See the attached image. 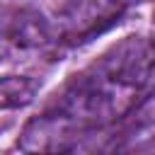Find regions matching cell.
I'll return each mask as SVG.
<instances>
[{
    "label": "cell",
    "instance_id": "8992f818",
    "mask_svg": "<svg viewBox=\"0 0 155 155\" xmlns=\"http://www.w3.org/2000/svg\"><path fill=\"white\" fill-rule=\"evenodd\" d=\"M133 2H145V0H133Z\"/></svg>",
    "mask_w": 155,
    "mask_h": 155
},
{
    "label": "cell",
    "instance_id": "277c9868",
    "mask_svg": "<svg viewBox=\"0 0 155 155\" xmlns=\"http://www.w3.org/2000/svg\"><path fill=\"white\" fill-rule=\"evenodd\" d=\"M39 92V82L27 75H5L0 78V114L27 107Z\"/></svg>",
    "mask_w": 155,
    "mask_h": 155
},
{
    "label": "cell",
    "instance_id": "6da1fadb",
    "mask_svg": "<svg viewBox=\"0 0 155 155\" xmlns=\"http://www.w3.org/2000/svg\"><path fill=\"white\" fill-rule=\"evenodd\" d=\"M153 73L155 39L126 36L111 44L24 124L17 148L24 153L70 150L80 138L121 124L150 87Z\"/></svg>",
    "mask_w": 155,
    "mask_h": 155
},
{
    "label": "cell",
    "instance_id": "3957f363",
    "mask_svg": "<svg viewBox=\"0 0 155 155\" xmlns=\"http://www.w3.org/2000/svg\"><path fill=\"white\" fill-rule=\"evenodd\" d=\"M133 0H68L53 22L56 46H80L109 31Z\"/></svg>",
    "mask_w": 155,
    "mask_h": 155
},
{
    "label": "cell",
    "instance_id": "7a4b0ae2",
    "mask_svg": "<svg viewBox=\"0 0 155 155\" xmlns=\"http://www.w3.org/2000/svg\"><path fill=\"white\" fill-rule=\"evenodd\" d=\"M56 46L53 22L29 5L0 2V61H29Z\"/></svg>",
    "mask_w": 155,
    "mask_h": 155
},
{
    "label": "cell",
    "instance_id": "5b68a950",
    "mask_svg": "<svg viewBox=\"0 0 155 155\" xmlns=\"http://www.w3.org/2000/svg\"><path fill=\"white\" fill-rule=\"evenodd\" d=\"M124 121L131 128H143L155 124V90H145V94L138 99V104L131 109V114Z\"/></svg>",
    "mask_w": 155,
    "mask_h": 155
}]
</instances>
